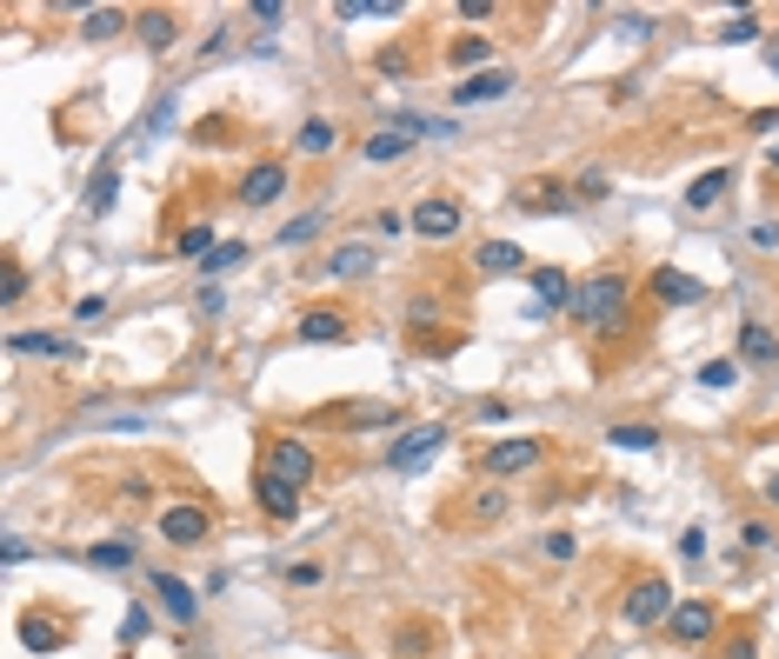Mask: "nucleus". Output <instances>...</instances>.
<instances>
[{
	"label": "nucleus",
	"instance_id": "10",
	"mask_svg": "<svg viewBox=\"0 0 779 659\" xmlns=\"http://www.w3.org/2000/svg\"><path fill=\"white\" fill-rule=\"evenodd\" d=\"M507 93H513V73L507 67H487V73L453 80V107H480V100H507Z\"/></svg>",
	"mask_w": 779,
	"mask_h": 659
},
{
	"label": "nucleus",
	"instance_id": "14",
	"mask_svg": "<svg viewBox=\"0 0 779 659\" xmlns=\"http://www.w3.org/2000/svg\"><path fill=\"white\" fill-rule=\"evenodd\" d=\"M293 333H300L307 347H340V340H347V313H340V307H307Z\"/></svg>",
	"mask_w": 779,
	"mask_h": 659
},
{
	"label": "nucleus",
	"instance_id": "16",
	"mask_svg": "<svg viewBox=\"0 0 779 659\" xmlns=\"http://www.w3.org/2000/svg\"><path fill=\"white\" fill-rule=\"evenodd\" d=\"M573 200H580V193H560V180H533V187H520V193H513V207H520V213H567Z\"/></svg>",
	"mask_w": 779,
	"mask_h": 659
},
{
	"label": "nucleus",
	"instance_id": "1",
	"mask_svg": "<svg viewBox=\"0 0 779 659\" xmlns=\"http://www.w3.org/2000/svg\"><path fill=\"white\" fill-rule=\"evenodd\" d=\"M627 313H633V280H627V273L607 267V273L580 280V293H573V320H580V327L620 340V333H627Z\"/></svg>",
	"mask_w": 779,
	"mask_h": 659
},
{
	"label": "nucleus",
	"instance_id": "44",
	"mask_svg": "<svg viewBox=\"0 0 779 659\" xmlns=\"http://www.w3.org/2000/svg\"><path fill=\"white\" fill-rule=\"evenodd\" d=\"M547 560H573V533H547Z\"/></svg>",
	"mask_w": 779,
	"mask_h": 659
},
{
	"label": "nucleus",
	"instance_id": "27",
	"mask_svg": "<svg viewBox=\"0 0 779 659\" xmlns=\"http://www.w3.org/2000/svg\"><path fill=\"white\" fill-rule=\"evenodd\" d=\"M113 200H120V173H113V167H100V173H93V187H87V213H113Z\"/></svg>",
	"mask_w": 779,
	"mask_h": 659
},
{
	"label": "nucleus",
	"instance_id": "4",
	"mask_svg": "<svg viewBox=\"0 0 779 659\" xmlns=\"http://www.w3.org/2000/svg\"><path fill=\"white\" fill-rule=\"evenodd\" d=\"M407 227H413L420 240H453V233L467 227V207H460V200H447V193H433V200H420V207L407 213Z\"/></svg>",
	"mask_w": 779,
	"mask_h": 659
},
{
	"label": "nucleus",
	"instance_id": "13",
	"mask_svg": "<svg viewBox=\"0 0 779 659\" xmlns=\"http://www.w3.org/2000/svg\"><path fill=\"white\" fill-rule=\"evenodd\" d=\"M253 500H260V513H267V520H280V527L300 513V487L273 480V473H260V467H253Z\"/></svg>",
	"mask_w": 779,
	"mask_h": 659
},
{
	"label": "nucleus",
	"instance_id": "6",
	"mask_svg": "<svg viewBox=\"0 0 779 659\" xmlns=\"http://www.w3.org/2000/svg\"><path fill=\"white\" fill-rule=\"evenodd\" d=\"M207 533H213V513L193 507V500H180V507L160 513V540H167V547H200Z\"/></svg>",
	"mask_w": 779,
	"mask_h": 659
},
{
	"label": "nucleus",
	"instance_id": "45",
	"mask_svg": "<svg viewBox=\"0 0 779 659\" xmlns=\"http://www.w3.org/2000/svg\"><path fill=\"white\" fill-rule=\"evenodd\" d=\"M680 553H687V560H700V553H707V533H700V527H687V533H680Z\"/></svg>",
	"mask_w": 779,
	"mask_h": 659
},
{
	"label": "nucleus",
	"instance_id": "35",
	"mask_svg": "<svg viewBox=\"0 0 779 659\" xmlns=\"http://www.w3.org/2000/svg\"><path fill=\"white\" fill-rule=\"evenodd\" d=\"M720 40H727V47H733V40H760V13H753V7H747V13H733V20L720 27Z\"/></svg>",
	"mask_w": 779,
	"mask_h": 659
},
{
	"label": "nucleus",
	"instance_id": "2",
	"mask_svg": "<svg viewBox=\"0 0 779 659\" xmlns=\"http://www.w3.org/2000/svg\"><path fill=\"white\" fill-rule=\"evenodd\" d=\"M260 473H273V480H287V487H313L320 460H313V447H307L300 433H280V440L260 447Z\"/></svg>",
	"mask_w": 779,
	"mask_h": 659
},
{
	"label": "nucleus",
	"instance_id": "3",
	"mask_svg": "<svg viewBox=\"0 0 779 659\" xmlns=\"http://www.w3.org/2000/svg\"><path fill=\"white\" fill-rule=\"evenodd\" d=\"M673 587L660 580V573H647V580H633V593H627V607H620V620L627 627H667L673 620Z\"/></svg>",
	"mask_w": 779,
	"mask_h": 659
},
{
	"label": "nucleus",
	"instance_id": "24",
	"mask_svg": "<svg viewBox=\"0 0 779 659\" xmlns=\"http://www.w3.org/2000/svg\"><path fill=\"white\" fill-rule=\"evenodd\" d=\"M367 267H373V247H367V240H347V247L327 260V273H340V280H353V273H367Z\"/></svg>",
	"mask_w": 779,
	"mask_h": 659
},
{
	"label": "nucleus",
	"instance_id": "21",
	"mask_svg": "<svg viewBox=\"0 0 779 659\" xmlns=\"http://www.w3.org/2000/svg\"><path fill=\"white\" fill-rule=\"evenodd\" d=\"M293 147H300L307 160H327V153L340 147V127H333V120H300V133H293Z\"/></svg>",
	"mask_w": 779,
	"mask_h": 659
},
{
	"label": "nucleus",
	"instance_id": "33",
	"mask_svg": "<svg viewBox=\"0 0 779 659\" xmlns=\"http://www.w3.org/2000/svg\"><path fill=\"white\" fill-rule=\"evenodd\" d=\"M607 440L627 447V453H653V447H660V427H613Z\"/></svg>",
	"mask_w": 779,
	"mask_h": 659
},
{
	"label": "nucleus",
	"instance_id": "48",
	"mask_svg": "<svg viewBox=\"0 0 779 659\" xmlns=\"http://www.w3.org/2000/svg\"><path fill=\"white\" fill-rule=\"evenodd\" d=\"M280 13H287L280 0H260V7H253V20H260V27H280Z\"/></svg>",
	"mask_w": 779,
	"mask_h": 659
},
{
	"label": "nucleus",
	"instance_id": "9",
	"mask_svg": "<svg viewBox=\"0 0 779 659\" xmlns=\"http://www.w3.org/2000/svg\"><path fill=\"white\" fill-rule=\"evenodd\" d=\"M153 600H160V613H167L173 627H193V620H200V593H193L187 580H173V573H153Z\"/></svg>",
	"mask_w": 779,
	"mask_h": 659
},
{
	"label": "nucleus",
	"instance_id": "31",
	"mask_svg": "<svg viewBox=\"0 0 779 659\" xmlns=\"http://www.w3.org/2000/svg\"><path fill=\"white\" fill-rule=\"evenodd\" d=\"M393 420H400V413H393L387 400H367V407H347V413H340V427H393Z\"/></svg>",
	"mask_w": 779,
	"mask_h": 659
},
{
	"label": "nucleus",
	"instance_id": "12",
	"mask_svg": "<svg viewBox=\"0 0 779 659\" xmlns=\"http://www.w3.org/2000/svg\"><path fill=\"white\" fill-rule=\"evenodd\" d=\"M647 293H653L660 307H693L707 287H700L693 273H680V267H653V273H647Z\"/></svg>",
	"mask_w": 779,
	"mask_h": 659
},
{
	"label": "nucleus",
	"instance_id": "46",
	"mask_svg": "<svg viewBox=\"0 0 779 659\" xmlns=\"http://www.w3.org/2000/svg\"><path fill=\"white\" fill-rule=\"evenodd\" d=\"M753 247H767V253H773V247H779V220H760V227H753Z\"/></svg>",
	"mask_w": 779,
	"mask_h": 659
},
{
	"label": "nucleus",
	"instance_id": "39",
	"mask_svg": "<svg viewBox=\"0 0 779 659\" xmlns=\"http://www.w3.org/2000/svg\"><path fill=\"white\" fill-rule=\"evenodd\" d=\"M120 640L133 647V640H147V613L140 607H127V620H120Z\"/></svg>",
	"mask_w": 779,
	"mask_h": 659
},
{
	"label": "nucleus",
	"instance_id": "26",
	"mask_svg": "<svg viewBox=\"0 0 779 659\" xmlns=\"http://www.w3.org/2000/svg\"><path fill=\"white\" fill-rule=\"evenodd\" d=\"M87 567H100V573H127V567H133V547H127V540H100V547H87Z\"/></svg>",
	"mask_w": 779,
	"mask_h": 659
},
{
	"label": "nucleus",
	"instance_id": "8",
	"mask_svg": "<svg viewBox=\"0 0 779 659\" xmlns=\"http://www.w3.org/2000/svg\"><path fill=\"white\" fill-rule=\"evenodd\" d=\"M713 627H720V607H713V600H680V607H673V620H667V633H673L680 647L713 640Z\"/></svg>",
	"mask_w": 779,
	"mask_h": 659
},
{
	"label": "nucleus",
	"instance_id": "43",
	"mask_svg": "<svg viewBox=\"0 0 779 659\" xmlns=\"http://www.w3.org/2000/svg\"><path fill=\"white\" fill-rule=\"evenodd\" d=\"M473 507H480V520H500V513H507V493H480Z\"/></svg>",
	"mask_w": 779,
	"mask_h": 659
},
{
	"label": "nucleus",
	"instance_id": "47",
	"mask_svg": "<svg viewBox=\"0 0 779 659\" xmlns=\"http://www.w3.org/2000/svg\"><path fill=\"white\" fill-rule=\"evenodd\" d=\"M460 20H493V0H460Z\"/></svg>",
	"mask_w": 779,
	"mask_h": 659
},
{
	"label": "nucleus",
	"instance_id": "29",
	"mask_svg": "<svg viewBox=\"0 0 779 659\" xmlns=\"http://www.w3.org/2000/svg\"><path fill=\"white\" fill-rule=\"evenodd\" d=\"M220 240H213V227L207 220H193V227H180V240H173V253H187V260H207Z\"/></svg>",
	"mask_w": 779,
	"mask_h": 659
},
{
	"label": "nucleus",
	"instance_id": "49",
	"mask_svg": "<svg viewBox=\"0 0 779 659\" xmlns=\"http://www.w3.org/2000/svg\"><path fill=\"white\" fill-rule=\"evenodd\" d=\"M740 540H747V547H767L773 533H767V520H747V527H740Z\"/></svg>",
	"mask_w": 779,
	"mask_h": 659
},
{
	"label": "nucleus",
	"instance_id": "22",
	"mask_svg": "<svg viewBox=\"0 0 779 659\" xmlns=\"http://www.w3.org/2000/svg\"><path fill=\"white\" fill-rule=\"evenodd\" d=\"M447 60H453L460 73H487V60H493V47H487L480 33H460V40L447 47Z\"/></svg>",
	"mask_w": 779,
	"mask_h": 659
},
{
	"label": "nucleus",
	"instance_id": "23",
	"mask_svg": "<svg viewBox=\"0 0 779 659\" xmlns=\"http://www.w3.org/2000/svg\"><path fill=\"white\" fill-rule=\"evenodd\" d=\"M413 140H420V133H413V127H400V120H393V127H387V133H373V140H367V160H400V153H407V147H413Z\"/></svg>",
	"mask_w": 779,
	"mask_h": 659
},
{
	"label": "nucleus",
	"instance_id": "11",
	"mask_svg": "<svg viewBox=\"0 0 779 659\" xmlns=\"http://www.w3.org/2000/svg\"><path fill=\"white\" fill-rule=\"evenodd\" d=\"M280 193H287V167H280V160L247 167V180H240V207H273Z\"/></svg>",
	"mask_w": 779,
	"mask_h": 659
},
{
	"label": "nucleus",
	"instance_id": "28",
	"mask_svg": "<svg viewBox=\"0 0 779 659\" xmlns=\"http://www.w3.org/2000/svg\"><path fill=\"white\" fill-rule=\"evenodd\" d=\"M320 227H327V220H320V207H313V213H293V220L280 227V240H273V247H307V240H320Z\"/></svg>",
	"mask_w": 779,
	"mask_h": 659
},
{
	"label": "nucleus",
	"instance_id": "50",
	"mask_svg": "<svg viewBox=\"0 0 779 659\" xmlns=\"http://www.w3.org/2000/svg\"><path fill=\"white\" fill-rule=\"evenodd\" d=\"M767 500H773V507H779V473H773V480H767Z\"/></svg>",
	"mask_w": 779,
	"mask_h": 659
},
{
	"label": "nucleus",
	"instance_id": "36",
	"mask_svg": "<svg viewBox=\"0 0 779 659\" xmlns=\"http://www.w3.org/2000/svg\"><path fill=\"white\" fill-rule=\"evenodd\" d=\"M733 380H740V360H707V367H700V387H713V393L733 387Z\"/></svg>",
	"mask_w": 779,
	"mask_h": 659
},
{
	"label": "nucleus",
	"instance_id": "38",
	"mask_svg": "<svg viewBox=\"0 0 779 659\" xmlns=\"http://www.w3.org/2000/svg\"><path fill=\"white\" fill-rule=\"evenodd\" d=\"M327 580V567L320 560H300V567H287V587H320Z\"/></svg>",
	"mask_w": 779,
	"mask_h": 659
},
{
	"label": "nucleus",
	"instance_id": "25",
	"mask_svg": "<svg viewBox=\"0 0 779 659\" xmlns=\"http://www.w3.org/2000/svg\"><path fill=\"white\" fill-rule=\"evenodd\" d=\"M7 347L13 353H47V360H67L73 353V340H60V333H13Z\"/></svg>",
	"mask_w": 779,
	"mask_h": 659
},
{
	"label": "nucleus",
	"instance_id": "41",
	"mask_svg": "<svg viewBox=\"0 0 779 659\" xmlns=\"http://www.w3.org/2000/svg\"><path fill=\"white\" fill-rule=\"evenodd\" d=\"M720 659H760V640L753 633H740V640H727V653Z\"/></svg>",
	"mask_w": 779,
	"mask_h": 659
},
{
	"label": "nucleus",
	"instance_id": "30",
	"mask_svg": "<svg viewBox=\"0 0 779 659\" xmlns=\"http://www.w3.org/2000/svg\"><path fill=\"white\" fill-rule=\"evenodd\" d=\"M20 640H27L33 653H53V647H67V627H53V620H20Z\"/></svg>",
	"mask_w": 779,
	"mask_h": 659
},
{
	"label": "nucleus",
	"instance_id": "37",
	"mask_svg": "<svg viewBox=\"0 0 779 659\" xmlns=\"http://www.w3.org/2000/svg\"><path fill=\"white\" fill-rule=\"evenodd\" d=\"M240 260H247V247H240V240H220V247L207 253V273H227V267H240Z\"/></svg>",
	"mask_w": 779,
	"mask_h": 659
},
{
	"label": "nucleus",
	"instance_id": "51",
	"mask_svg": "<svg viewBox=\"0 0 779 659\" xmlns=\"http://www.w3.org/2000/svg\"><path fill=\"white\" fill-rule=\"evenodd\" d=\"M767 60H773V67H779V40H773V47H767Z\"/></svg>",
	"mask_w": 779,
	"mask_h": 659
},
{
	"label": "nucleus",
	"instance_id": "40",
	"mask_svg": "<svg viewBox=\"0 0 779 659\" xmlns=\"http://www.w3.org/2000/svg\"><path fill=\"white\" fill-rule=\"evenodd\" d=\"M107 313V293H87V300H73V320H100Z\"/></svg>",
	"mask_w": 779,
	"mask_h": 659
},
{
	"label": "nucleus",
	"instance_id": "42",
	"mask_svg": "<svg viewBox=\"0 0 779 659\" xmlns=\"http://www.w3.org/2000/svg\"><path fill=\"white\" fill-rule=\"evenodd\" d=\"M607 193H613L607 173H587V180H580V200H607Z\"/></svg>",
	"mask_w": 779,
	"mask_h": 659
},
{
	"label": "nucleus",
	"instance_id": "32",
	"mask_svg": "<svg viewBox=\"0 0 779 659\" xmlns=\"http://www.w3.org/2000/svg\"><path fill=\"white\" fill-rule=\"evenodd\" d=\"M120 27H127V13H120V7H93V13L80 20V33H87V40H107V33H120Z\"/></svg>",
	"mask_w": 779,
	"mask_h": 659
},
{
	"label": "nucleus",
	"instance_id": "34",
	"mask_svg": "<svg viewBox=\"0 0 779 659\" xmlns=\"http://www.w3.org/2000/svg\"><path fill=\"white\" fill-rule=\"evenodd\" d=\"M0 300H7V307H13V300H27V267H20L13 253H7V267H0Z\"/></svg>",
	"mask_w": 779,
	"mask_h": 659
},
{
	"label": "nucleus",
	"instance_id": "19",
	"mask_svg": "<svg viewBox=\"0 0 779 659\" xmlns=\"http://www.w3.org/2000/svg\"><path fill=\"white\" fill-rule=\"evenodd\" d=\"M740 360H753V367H773L779 360V333L767 320H747V327H740Z\"/></svg>",
	"mask_w": 779,
	"mask_h": 659
},
{
	"label": "nucleus",
	"instance_id": "18",
	"mask_svg": "<svg viewBox=\"0 0 779 659\" xmlns=\"http://www.w3.org/2000/svg\"><path fill=\"white\" fill-rule=\"evenodd\" d=\"M527 287L540 293V307H573V293H580V287L567 280V267H533V273H527Z\"/></svg>",
	"mask_w": 779,
	"mask_h": 659
},
{
	"label": "nucleus",
	"instance_id": "17",
	"mask_svg": "<svg viewBox=\"0 0 779 659\" xmlns=\"http://www.w3.org/2000/svg\"><path fill=\"white\" fill-rule=\"evenodd\" d=\"M473 267H480V273H520V267H527V247H520V240H480V247H473Z\"/></svg>",
	"mask_w": 779,
	"mask_h": 659
},
{
	"label": "nucleus",
	"instance_id": "15",
	"mask_svg": "<svg viewBox=\"0 0 779 659\" xmlns=\"http://www.w3.org/2000/svg\"><path fill=\"white\" fill-rule=\"evenodd\" d=\"M727 187H733V167H707L700 180H687V213L720 207V200H727Z\"/></svg>",
	"mask_w": 779,
	"mask_h": 659
},
{
	"label": "nucleus",
	"instance_id": "5",
	"mask_svg": "<svg viewBox=\"0 0 779 659\" xmlns=\"http://www.w3.org/2000/svg\"><path fill=\"white\" fill-rule=\"evenodd\" d=\"M440 447H447V427H440V420H427V427H413V433H400V440H393L387 467H393V473H420Z\"/></svg>",
	"mask_w": 779,
	"mask_h": 659
},
{
	"label": "nucleus",
	"instance_id": "20",
	"mask_svg": "<svg viewBox=\"0 0 779 659\" xmlns=\"http://www.w3.org/2000/svg\"><path fill=\"white\" fill-rule=\"evenodd\" d=\"M133 27H140V40H147V47H153V53H167V47H173V40H180V20H173V13H167V7H147V13H140V20H133Z\"/></svg>",
	"mask_w": 779,
	"mask_h": 659
},
{
	"label": "nucleus",
	"instance_id": "7",
	"mask_svg": "<svg viewBox=\"0 0 779 659\" xmlns=\"http://www.w3.org/2000/svg\"><path fill=\"white\" fill-rule=\"evenodd\" d=\"M533 467H540V440H500V447L480 453V473H493V480H513V473H533Z\"/></svg>",
	"mask_w": 779,
	"mask_h": 659
}]
</instances>
